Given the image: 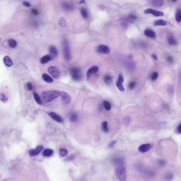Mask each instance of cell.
<instances>
[{"label":"cell","instance_id":"cell-1","mask_svg":"<svg viewBox=\"0 0 181 181\" xmlns=\"http://www.w3.org/2000/svg\"><path fill=\"white\" fill-rule=\"evenodd\" d=\"M60 92L58 90H49L43 92L41 95L42 102L49 103L60 96Z\"/></svg>","mask_w":181,"mask_h":181},{"label":"cell","instance_id":"cell-2","mask_svg":"<svg viewBox=\"0 0 181 181\" xmlns=\"http://www.w3.org/2000/svg\"><path fill=\"white\" fill-rule=\"evenodd\" d=\"M116 174L119 181H126V173L124 165L117 166L116 169Z\"/></svg>","mask_w":181,"mask_h":181},{"label":"cell","instance_id":"cell-3","mask_svg":"<svg viewBox=\"0 0 181 181\" xmlns=\"http://www.w3.org/2000/svg\"><path fill=\"white\" fill-rule=\"evenodd\" d=\"M63 53L65 59L67 61H70L71 58V55L70 53L69 44L68 41L66 39H64L63 42Z\"/></svg>","mask_w":181,"mask_h":181},{"label":"cell","instance_id":"cell-4","mask_svg":"<svg viewBox=\"0 0 181 181\" xmlns=\"http://www.w3.org/2000/svg\"><path fill=\"white\" fill-rule=\"evenodd\" d=\"M70 72L71 77L73 80L76 81L81 80L82 78V74L80 69L78 67H73L71 69Z\"/></svg>","mask_w":181,"mask_h":181},{"label":"cell","instance_id":"cell-5","mask_svg":"<svg viewBox=\"0 0 181 181\" xmlns=\"http://www.w3.org/2000/svg\"><path fill=\"white\" fill-rule=\"evenodd\" d=\"M48 72L55 79L58 78L60 76L61 73L60 70H58V69L57 67H56L55 66L49 67V69H48Z\"/></svg>","mask_w":181,"mask_h":181},{"label":"cell","instance_id":"cell-6","mask_svg":"<svg viewBox=\"0 0 181 181\" xmlns=\"http://www.w3.org/2000/svg\"><path fill=\"white\" fill-rule=\"evenodd\" d=\"M60 96L61 97V98H62L63 102L64 103V104H68L71 102V97L69 95V94L68 93H67L66 92H64V91L61 92Z\"/></svg>","mask_w":181,"mask_h":181},{"label":"cell","instance_id":"cell-7","mask_svg":"<svg viewBox=\"0 0 181 181\" xmlns=\"http://www.w3.org/2000/svg\"><path fill=\"white\" fill-rule=\"evenodd\" d=\"M144 13H145V14H151L155 16H161L164 15V14H163V12L152 9V8H148V9H146V10H145Z\"/></svg>","mask_w":181,"mask_h":181},{"label":"cell","instance_id":"cell-8","mask_svg":"<svg viewBox=\"0 0 181 181\" xmlns=\"http://www.w3.org/2000/svg\"><path fill=\"white\" fill-rule=\"evenodd\" d=\"M124 82V77L122 74H119L118 77V79H117L116 85L117 88L122 92H123L124 90V88L123 86V83Z\"/></svg>","mask_w":181,"mask_h":181},{"label":"cell","instance_id":"cell-9","mask_svg":"<svg viewBox=\"0 0 181 181\" xmlns=\"http://www.w3.org/2000/svg\"><path fill=\"white\" fill-rule=\"evenodd\" d=\"M97 51L99 53H103V54H107L110 52V49L106 45H101L98 46L97 48Z\"/></svg>","mask_w":181,"mask_h":181},{"label":"cell","instance_id":"cell-10","mask_svg":"<svg viewBox=\"0 0 181 181\" xmlns=\"http://www.w3.org/2000/svg\"><path fill=\"white\" fill-rule=\"evenodd\" d=\"M43 149V146H38L35 149H31L29 150V155L30 156H35L38 155Z\"/></svg>","mask_w":181,"mask_h":181},{"label":"cell","instance_id":"cell-11","mask_svg":"<svg viewBox=\"0 0 181 181\" xmlns=\"http://www.w3.org/2000/svg\"><path fill=\"white\" fill-rule=\"evenodd\" d=\"M48 115L49 116V117H51L52 119L56 122L58 123H62L63 121V119L61 118V116L55 112H51L48 113Z\"/></svg>","mask_w":181,"mask_h":181},{"label":"cell","instance_id":"cell-12","mask_svg":"<svg viewBox=\"0 0 181 181\" xmlns=\"http://www.w3.org/2000/svg\"><path fill=\"white\" fill-rule=\"evenodd\" d=\"M151 147V146L149 144H142L140 145L138 148V150L139 152L142 153H145L149 151Z\"/></svg>","mask_w":181,"mask_h":181},{"label":"cell","instance_id":"cell-13","mask_svg":"<svg viewBox=\"0 0 181 181\" xmlns=\"http://www.w3.org/2000/svg\"><path fill=\"white\" fill-rule=\"evenodd\" d=\"M99 68L96 66H93V67H91L87 71V78H89L91 75L95 74V73H97L98 71Z\"/></svg>","mask_w":181,"mask_h":181},{"label":"cell","instance_id":"cell-14","mask_svg":"<svg viewBox=\"0 0 181 181\" xmlns=\"http://www.w3.org/2000/svg\"><path fill=\"white\" fill-rule=\"evenodd\" d=\"M49 55L51 56L52 57L55 58L57 57L58 55L57 49L56 48V47H55L54 46H52L49 47Z\"/></svg>","mask_w":181,"mask_h":181},{"label":"cell","instance_id":"cell-15","mask_svg":"<svg viewBox=\"0 0 181 181\" xmlns=\"http://www.w3.org/2000/svg\"><path fill=\"white\" fill-rule=\"evenodd\" d=\"M144 34L145 36L151 38H155L156 37V34L153 30L150 29H147L144 31Z\"/></svg>","mask_w":181,"mask_h":181},{"label":"cell","instance_id":"cell-16","mask_svg":"<svg viewBox=\"0 0 181 181\" xmlns=\"http://www.w3.org/2000/svg\"><path fill=\"white\" fill-rule=\"evenodd\" d=\"M3 62L5 64V65L7 67L12 66L13 64L12 59L8 56H6L3 58Z\"/></svg>","mask_w":181,"mask_h":181},{"label":"cell","instance_id":"cell-17","mask_svg":"<svg viewBox=\"0 0 181 181\" xmlns=\"http://www.w3.org/2000/svg\"><path fill=\"white\" fill-rule=\"evenodd\" d=\"M52 59V57L49 55H45L44 56L42 57L40 59V62L41 64H45L51 61Z\"/></svg>","mask_w":181,"mask_h":181},{"label":"cell","instance_id":"cell-18","mask_svg":"<svg viewBox=\"0 0 181 181\" xmlns=\"http://www.w3.org/2000/svg\"><path fill=\"white\" fill-rule=\"evenodd\" d=\"M62 7L66 11H72L74 9V6L72 4L67 2H63L62 3Z\"/></svg>","mask_w":181,"mask_h":181},{"label":"cell","instance_id":"cell-19","mask_svg":"<svg viewBox=\"0 0 181 181\" xmlns=\"http://www.w3.org/2000/svg\"><path fill=\"white\" fill-rule=\"evenodd\" d=\"M104 83L106 85H110L113 82V78L110 75H106L104 77Z\"/></svg>","mask_w":181,"mask_h":181},{"label":"cell","instance_id":"cell-20","mask_svg":"<svg viewBox=\"0 0 181 181\" xmlns=\"http://www.w3.org/2000/svg\"><path fill=\"white\" fill-rule=\"evenodd\" d=\"M113 162L117 166L119 165H124V160L120 157H116L113 159Z\"/></svg>","mask_w":181,"mask_h":181},{"label":"cell","instance_id":"cell-21","mask_svg":"<svg viewBox=\"0 0 181 181\" xmlns=\"http://www.w3.org/2000/svg\"><path fill=\"white\" fill-rule=\"evenodd\" d=\"M42 78L43 80L45 82L48 83H51L53 82V79L52 77L49 76V75H47L46 74H43L42 75Z\"/></svg>","mask_w":181,"mask_h":181},{"label":"cell","instance_id":"cell-22","mask_svg":"<svg viewBox=\"0 0 181 181\" xmlns=\"http://www.w3.org/2000/svg\"><path fill=\"white\" fill-rule=\"evenodd\" d=\"M54 151L52 149L47 148L43 151V155L45 157H49L53 154Z\"/></svg>","mask_w":181,"mask_h":181},{"label":"cell","instance_id":"cell-23","mask_svg":"<svg viewBox=\"0 0 181 181\" xmlns=\"http://www.w3.org/2000/svg\"><path fill=\"white\" fill-rule=\"evenodd\" d=\"M167 24L166 21L163 20H158L154 21V25L155 26H164Z\"/></svg>","mask_w":181,"mask_h":181},{"label":"cell","instance_id":"cell-24","mask_svg":"<svg viewBox=\"0 0 181 181\" xmlns=\"http://www.w3.org/2000/svg\"><path fill=\"white\" fill-rule=\"evenodd\" d=\"M137 18V16L134 14H130V16H128L127 18H125L126 22H133L134 21L136 20Z\"/></svg>","mask_w":181,"mask_h":181},{"label":"cell","instance_id":"cell-25","mask_svg":"<svg viewBox=\"0 0 181 181\" xmlns=\"http://www.w3.org/2000/svg\"><path fill=\"white\" fill-rule=\"evenodd\" d=\"M151 2L154 5L158 7H160L163 6V0H151Z\"/></svg>","mask_w":181,"mask_h":181},{"label":"cell","instance_id":"cell-26","mask_svg":"<svg viewBox=\"0 0 181 181\" xmlns=\"http://www.w3.org/2000/svg\"><path fill=\"white\" fill-rule=\"evenodd\" d=\"M34 98L35 100L36 101V102L38 104L41 105L42 104L43 102H42V101H41V99L37 93H34Z\"/></svg>","mask_w":181,"mask_h":181},{"label":"cell","instance_id":"cell-27","mask_svg":"<svg viewBox=\"0 0 181 181\" xmlns=\"http://www.w3.org/2000/svg\"><path fill=\"white\" fill-rule=\"evenodd\" d=\"M80 12H81V14L83 18L85 19H88V12H87V11L86 8H81L80 10Z\"/></svg>","mask_w":181,"mask_h":181},{"label":"cell","instance_id":"cell-28","mask_svg":"<svg viewBox=\"0 0 181 181\" xmlns=\"http://www.w3.org/2000/svg\"><path fill=\"white\" fill-rule=\"evenodd\" d=\"M8 42H9V46L11 47V48H16L17 46V42L14 39H11L9 40Z\"/></svg>","mask_w":181,"mask_h":181},{"label":"cell","instance_id":"cell-29","mask_svg":"<svg viewBox=\"0 0 181 181\" xmlns=\"http://www.w3.org/2000/svg\"><path fill=\"white\" fill-rule=\"evenodd\" d=\"M102 128L104 132H108L109 129L108 128V123L106 121H104L102 124Z\"/></svg>","mask_w":181,"mask_h":181},{"label":"cell","instance_id":"cell-30","mask_svg":"<svg viewBox=\"0 0 181 181\" xmlns=\"http://www.w3.org/2000/svg\"><path fill=\"white\" fill-rule=\"evenodd\" d=\"M175 19L176 21L178 22H180L181 20V10L180 9H178L176 11L175 14Z\"/></svg>","mask_w":181,"mask_h":181},{"label":"cell","instance_id":"cell-31","mask_svg":"<svg viewBox=\"0 0 181 181\" xmlns=\"http://www.w3.org/2000/svg\"><path fill=\"white\" fill-rule=\"evenodd\" d=\"M168 42L169 43L170 45H175L176 44V43H177L175 38L172 36L168 37Z\"/></svg>","mask_w":181,"mask_h":181},{"label":"cell","instance_id":"cell-32","mask_svg":"<svg viewBox=\"0 0 181 181\" xmlns=\"http://www.w3.org/2000/svg\"><path fill=\"white\" fill-rule=\"evenodd\" d=\"M102 104H103L104 107H105V109L107 111H109L111 109L112 106H111V104H110V103L108 102V101H104L103 103H102Z\"/></svg>","mask_w":181,"mask_h":181},{"label":"cell","instance_id":"cell-33","mask_svg":"<svg viewBox=\"0 0 181 181\" xmlns=\"http://www.w3.org/2000/svg\"><path fill=\"white\" fill-rule=\"evenodd\" d=\"M8 100V98L7 96L6 95L3 93H0V101H1L2 102L4 103H6Z\"/></svg>","mask_w":181,"mask_h":181},{"label":"cell","instance_id":"cell-34","mask_svg":"<svg viewBox=\"0 0 181 181\" xmlns=\"http://www.w3.org/2000/svg\"><path fill=\"white\" fill-rule=\"evenodd\" d=\"M59 25L61 27H65L66 25V21H65V19L63 18V17H61V18L59 20Z\"/></svg>","mask_w":181,"mask_h":181},{"label":"cell","instance_id":"cell-35","mask_svg":"<svg viewBox=\"0 0 181 181\" xmlns=\"http://www.w3.org/2000/svg\"><path fill=\"white\" fill-rule=\"evenodd\" d=\"M67 153H68V152L65 148H61L60 150V155L61 157L66 156L67 155Z\"/></svg>","mask_w":181,"mask_h":181},{"label":"cell","instance_id":"cell-36","mask_svg":"<svg viewBox=\"0 0 181 181\" xmlns=\"http://www.w3.org/2000/svg\"><path fill=\"white\" fill-rule=\"evenodd\" d=\"M78 119V115L76 113H72L70 116V120L71 122H75Z\"/></svg>","mask_w":181,"mask_h":181},{"label":"cell","instance_id":"cell-37","mask_svg":"<svg viewBox=\"0 0 181 181\" xmlns=\"http://www.w3.org/2000/svg\"><path fill=\"white\" fill-rule=\"evenodd\" d=\"M158 77V73L157 72H155L152 73L151 76V79L152 81H155L157 79Z\"/></svg>","mask_w":181,"mask_h":181},{"label":"cell","instance_id":"cell-38","mask_svg":"<svg viewBox=\"0 0 181 181\" xmlns=\"http://www.w3.org/2000/svg\"><path fill=\"white\" fill-rule=\"evenodd\" d=\"M136 82L132 81V82H130L129 84H128V88H129V89L132 90V89H134V87L136 86Z\"/></svg>","mask_w":181,"mask_h":181},{"label":"cell","instance_id":"cell-39","mask_svg":"<svg viewBox=\"0 0 181 181\" xmlns=\"http://www.w3.org/2000/svg\"><path fill=\"white\" fill-rule=\"evenodd\" d=\"M130 121H131V118L130 117H125V118H124V124H125V125H128L130 124Z\"/></svg>","mask_w":181,"mask_h":181},{"label":"cell","instance_id":"cell-40","mask_svg":"<svg viewBox=\"0 0 181 181\" xmlns=\"http://www.w3.org/2000/svg\"><path fill=\"white\" fill-rule=\"evenodd\" d=\"M31 12L34 15V16H37L40 14V12H39L38 10L37 9H36V8H32L31 10Z\"/></svg>","mask_w":181,"mask_h":181},{"label":"cell","instance_id":"cell-41","mask_svg":"<svg viewBox=\"0 0 181 181\" xmlns=\"http://www.w3.org/2000/svg\"><path fill=\"white\" fill-rule=\"evenodd\" d=\"M166 58L167 61L168 62H169V63H172V62H173V58L171 56H170L169 55H167L166 57Z\"/></svg>","mask_w":181,"mask_h":181},{"label":"cell","instance_id":"cell-42","mask_svg":"<svg viewBox=\"0 0 181 181\" xmlns=\"http://www.w3.org/2000/svg\"><path fill=\"white\" fill-rule=\"evenodd\" d=\"M22 4L25 6V7H27V8H30V7H31V4L29 3V2H26V1H23L22 2Z\"/></svg>","mask_w":181,"mask_h":181},{"label":"cell","instance_id":"cell-43","mask_svg":"<svg viewBox=\"0 0 181 181\" xmlns=\"http://www.w3.org/2000/svg\"><path fill=\"white\" fill-rule=\"evenodd\" d=\"M27 89L28 90H32V84L30 83V82H29L27 84Z\"/></svg>","mask_w":181,"mask_h":181},{"label":"cell","instance_id":"cell-44","mask_svg":"<svg viewBox=\"0 0 181 181\" xmlns=\"http://www.w3.org/2000/svg\"><path fill=\"white\" fill-rule=\"evenodd\" d=\"M173 175H172V174H167L166 176V178L167 180L169 181L173 178Z\"/></svg>","mask_w":181,"mask_h":181},{"label":"cell","instance_id":"cell-45","mask_svg":"<svg viewBox=\"0 0 181 181\" xmlns=\"http://www.w3.org/2000/svg\"><path fill=\"white\" fill-rule=\"evenodd\" d=\"M115 144H116V141H113L111 142V143L110 144H109L108 147H110V148H112V147H114V146L115 145Z\"/></svg>","mask_w":181,"mask_h":181},{"label":"cell","instance_id":"cell-46","mask_svg":"<svg viewBox=\"0 0 181 181\" xmlns=\"http://www.w3.org/2000/svg\"><path fill=\"white\" fill-rule=\"evenodd\" d=\"M177 130L178 132L179 133H181V124H180L179 126H178L177 128Z\"/></svg>","mask_w":181,"mask_h":181},{"label":"cell","instance_id":"cell-47","mask_svg":"<svg viewBox=\"0 0 181 181\" xmlns=\"http://www.w3.org/2000/svg\"><path fill=\"white\" fill-rule=\"evenodd\" d=\"M159 164L160 165H165V161L163 160H160L159 161Z\"/></svg>","mask_w":181,"mask_h":181},{"label":"cell","instance_id":"cell-48","mask_svg":"<svg viewBox=\"0 0 181 181\" xmlns=\"http://www.w3.org/2000/svg\"><path fill=\"white\" fill-rule=\"evenodd\" d=\"M151 57H152V58H153V59H154L156 60H157V57L156 55H155V54H152V56H151Z\"/></svg>","mask_w":181,"mask_h":181},{"label":"cell","instance_id":"cell-49","mask_svg":"<svg viewBox=\"0 0 181 181\" xmlns=\"http://www.w3.org/2000/svg\"><path fill=\"white\" fill-rule=\"evenodd\" d=\"M84 0H82V1H81L80 2V3H84Z\"/></svg>","mask_w":181,"mask_h":181},{"label":"cell","instance_id":"cell-50","mask_svg":"<svg viewBox=\"0 0 181 181\" xmlns=\"http://www.w3.org/2000/svg\"><path fill=\"white\" fill-rule=\"evenodd\" d=\"M171 1H173V2H176V1H177V0H171Z\"/></svg>","mask_w":181,"mask_h":181},{"label":"cell","instance_id":"cell-51","mask_svg":"<svg viewBox=\"0 0 181 181\" xmlns=\"http://www.w3.org/2000/svg\"><path fill=\"white\" fill-rule=\"evenodd\" d=\"M0 42H1V38H0Z\"/></svg>","mask_w":181,"mask_h":181}]
</instances>
